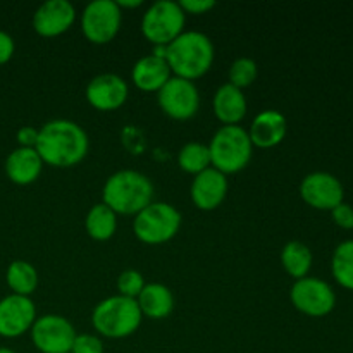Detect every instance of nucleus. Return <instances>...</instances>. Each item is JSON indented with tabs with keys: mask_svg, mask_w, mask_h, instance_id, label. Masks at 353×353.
Instances as JSON below:
<instances>
[{
	"mask_svg": "<svg viewBox=\"0 0 353 353\" xmlns=\"http://www.w3.org/2000/svg\"><path fill=\"white\" fill-rule=\"evenodd\" d=\"M90 138L78 123L69 119H54L45 123L38 131L34 150L43 164L57 169L78 165L86 157Z\"/></svg>",
	"mask_w": 353,
	"mask_h": 353,
	"instance_id": "f257e3e1",
	"label": "nucleus"
},
{
	"mask_svg": "<svg viewBox=\"0 0 353 353\" xmlns=\"http://www.w3.org/2000/svg\"><path fill=\"white\" fill-rule=\"evenodd\" d=\"M214 57L216 50L212 40L200 31H183L165 50V62L172 76L188 81L207 74L212 68Z\"/></svg>",
	"mask_w": 353,
	"mask_h": 353,
	"instance_id": "f03ea898",
	"label": "nucleus"
},
{
	"mask_svg": "<svg viewBox=\"0 0 353 353\" xmlns=\"http://www.w3.org/2000/svg\"><path fill=\"white\" fill-rule=\"evenodd\" d=\"M154 185L143 172L123 169L109 176L102 188V203L121 216H137L154 202Z\"/></svg>",
	"mask_w": 353,
	"mask_h": 353,
	"instance_id": "7ed1b4c3",
	"label": "nucleus"
},
{
	"mask_svg": "<svg viewBox=\"0 0 353 353\" xmlns=\"http://www.w3.org/2000/svg\"><path fill=\"white\" fill-rule=\"evenodd\" d=\"M143 316L134 299L114 295L97 303L92 312L93 330L103 338L121 340L134 334Z\"/></svg>",
	"mask_w": 353,
	"mask_h": 353,
	"instance_id": "20e7f679",
	"label": "nucleus"
},
{
	"mask_svg": "<svg viewBox=\"0 0 353 353\" xmlns=\"http://www.w3.org/2000/svg\"><path fill=\"white\" fill-rule=\"evenodd\" d=\"M212 168L223 174H236L252 161L254 145L243 126H221L207 145Z\"/></svg>",
	"mask_w": 353,
	"mask_h": 353,
	"instance_id": "39448f33",
	"label": "nucleus"
},
{
	"mask_svg": "<svg viewBox=\"0 0 353 353\" xmlns=\"http://www.w3.org/2000/svg\"><path fill=\"white\" fill-rule=\"evenodd\" d=\"M181 212L168 202H152L134 216V236L145 245H162L171 241L181 228Z\"/></svg>",
	"mask_w": 353,
	"mask_h": 353,
	"instance_id": "423d86ee",
	"label": "nucleus"
},
{
	"mask_svg": "<svg viewBox=\"0 0 353 353\" xmlns=\"http://www.w3.org/2000/svg\"><path fill=\"white\" fill-rule=\"evenodd\" d=\"M186 14L174 0L154 2L141 17V33L154 47H168L185 31Z\"/></svg>",
	"mask_w": 353,
	"mask_h": 353,
	"instance_id": "0eeeda50",
	"label": "nucleus"
},
{
	"mask_svg": "<svg viewBox=\"0 0 353 353\" xmlns=\"http://www.w3.org/2000/svg\"><path fill=\"white\" fill-rule=\"evenodd\" d=\"M290 300L300 314L316 319L330 316L336 307V293L333 286L314 276L296 279L290 290Z\"/></svg>",
	"mask_w": 353,
	"mask_h": 353,
	"instance_id": "6e6552de",
	"label": "nucleus"
},
{
	"mask_svg": "<svg viewBox=\"0 0 353 353\" xmlns=\"http://www.w3.org/2000/svg\"><path fill=\"white\" fill-rule=\"evenodd\" d=\"M123 23V10L116 0H93L83 9L81 30L93 45H105L117 37Z\"/></svg>",
	"mask_w": 353,
	"mask_h": 353,
	"instance_id": "1a4fd4ad",
	"label": "nucleus"
},
{
	"mask_svg": "<svg viewBox=\"0 0 353 353\" xmlns=\"http://www.w3.org/2000/svg\"><path fill=\"white\" fill-rule=\"evenodd\" d=\"M30 334L34 348L40 353H71L78 333L65 317L47 314L37 317Z\"/></svg>",
	"mask_w": 353,
	"mask_h": 353,
	"instance_id": "9d476101",
	"label": "nucleus"
},
{
	"mask_svg": "<svg viewBox=\"0 0 353 353\" xmlns=\"http://www.w3.org/2000/svg\"><path fill=\"white\" fill-rule=\"evenodd\" d=\"M157 102L162 112L171 119L188 121L199 112L200 93L193 81L171 76V79L157 92Z\"/></svg>",
	"mask_w": 353,
	"mask_h": 353,
	"instance_id": "9b49d317",
	"label": "nucleus"
},
{
	"mask_svg": "<svg viewBox=\"0 0 353 353\" xmlns=\"http://www.w3.org/2000/svg\"><path fill=\"white\" fill-rule=\"evenodd\" d=\"M300 196L316 210H331L345 202V188L340 179L326 171H314L300 183Z\"/></svg>",
	"mask_w": 353,
	"mask_h": 353,
	"instance_id": "f8f14e48",
	"label": "nucleus"
},
{
	"mask_svg": "<svg viewBox=\"0 0 353 353\" xmlns=\"http://www.w3.org/2000/svg\"><path fill=\"white\" fill-rule=\"evenodd\" d=\"M37 321V307L31 296L10 295L0 300V336L7 340L23 336Z\"/></svg>",
	"mask_w": 353,
	"mask_h": 353,
	"instance_id": "ddd939ff",
	"label": "nucleus"
},
{
	"mask_svg": "<svg viewBox=\"0 0 353 353\" xmlns=\"http://www.w3.org/2000/svg\"><path fill=\"white\" fill-rule=\"evenodd\" d=\"M86 102L100 112H112L123 107L130 97V86L121 76L103 72L90 79L85 90Z\"/></svg>",
	"mask_w": 353,
	"mask_h": 353,
	"instance_id": "4468645a",
	"label": "nucleus"
},
{
	"mask_svg": "<svg viewBox=\"0 0 353 353\" xmlns=\"http://www.w3.org/2000/svg\"><path fill=\"white\" fill-rule=\"evenodd\" d=\"M76 9L69 0H47L33 14V30L43 38H55L71 30Z\"/></svg>",
	"mask_w": 353,
	"mask_h": 353,
	"instance_id": "2eb2a0df",
	"label": "nucleus"
},
{
	"mask_svg": "<svg viewBox=\"0 0 353 353\" xmlns=\"http://www.w3.org/2000/svg\"><path fill=\"white\" fill-rule=\"evenodd\" d=\"M228 188H230V183H228L226 174L209 168L193 178L190 196L196 209L209 212V210H216L224 202Z\"/></svg>",
	"mask_w": 353,
	"mask_h": 353,
	"instance_id": "dca6fc26",
	"label": "nucleus"
},
{
	"mask_svg": "<svg viewBox=\"0 0 353 353\" xmlns=\"http://www.w3.org/2000/svg\"><path fill=\"white\" fill-rule=\"evenodd\" d=\"M247 131L254 147L268 150L278 147L285 140L288 133V121L279 110L265 109L254 117Z\"/></svg>",
	"mask_w": 353,
	"mask_h": 353,
	"instance_id": "f3484780",
	"label": "nucleus"
},
{
	"mask_svg": "<svg viewBox=\"0 0 353 353\" xmlns=\"http://www.w3.org/2000/svg\"><path fill=\"white\" fill-rule=\"evenodd\" d=\"M43 161L34 148L17 147L7 155L6 159V174L14 185L28 186L33 185L40 178L43 171Z\"/></svg>",
	"mask_w": 353,
	"mask_h": 353,
	"instance_id": "a211bd4d",
	"label": "nucleus"
},
{
	"mask_svg": "<svg viewBox=\"0 0 353 353\" xmlns=\"http://www.w3.org/2000/svg\"><path fill=\"white\" fill-rule=\"evenodd\" d=\"M247 109L248 103L243 90L236 88L230 83L219 86L217 92L214 93V116L223 123V126H236V124H240L247 116Z\"/></svg>",
	"mask_w": 353,
	"mask_h": 353,
	"instance_id": "6ab92c4d",
	"label": "nucleus"
},
{
	"mask_svg": "<svg viewBox=\"0 0 353 353\" xmlns=\"http://www.w3.org/2000/svg\"><path fill=\"white\" fill-rule=\"evenodd\" d=\"M171 76L172 72L165 59L155 57L152 54L138 59L131 69V79L141 92L157 93L171 79Z\"/></svg>",
	"mask_w": 353,
	"mask_h": 353,
	"instance_id": "aec40b11",
	"label": "nucleus"
},
{
	"mask_svg": "<svg viewBox=\"0 0 353 353\" xmlns=\"http://www.w3.org/2000/svg\"><path fill=\"white\" fill-rule=\"evenodd\" d=\"M141 316L148 319H165L174 310V295L171 290L162 283H147L137 299Z\"/></svg>",
	"mask_w": 353,
	"mask_h": 353,
	"instance_id": "412c9836",
	"label": "nucleus"
},
{
	"mask_svg": "<svg viewBox=\"0 0 353 353\" xmlns=\"http://www.w3.org/2000/svg\"><path fill=\"white\" fill-rule=\"evenodd\" d=\"M85 230L93 240H110L117 230V214L105 203H95L85 217Z\"/></svg>",
	"mask_w": 353,
	"mask_h": 353,
	"instance_id": "4be33fe9",
	"label": "nucleus"
},
{
	"mask_svg": "<svg viewBox=\"0 0 353 353\" xmlns=\"http://www.w3.org/2000/svg\"><path fill=\"white\" fill-rule=\"evenodd\" d=\"M314 255L312 250L302 241H288L281 250V265L293 279L307 278L312 269Z\"/></svg>",
	"mask_w": 353,
	"mask_h": 353,
	"instance_id": "5701e85b",
	"label": "nucleus"
},
{
	"mask_svg": "<svg viewBox=\"0 0 353 353\" xmlns=\"http://www.w3.org/2000/svg\"><path fill=\"white\" fill-rule=\"evenodd\" d=\"M6 281L14 295L31 296L38 288V271L31 262L14 261L7 268Z\"/></svg>",
	"mask_w": 353,
	"mask_h": 353,
	"instance_id": "b1692460",
	"label": "nucleus"
},
{
	"mask_svg": "<svg viewBox=\"0 0 353 353\" xmlns=\"http://www.w3.org/2000/svg\"><path fill=\"white\" fill-rule=\"evenodd\" d=\"M331 274L345 290L353 292V240H345L334 248L331 257Z\"/></svg>",
	"mask_w": 353,
	"mask_h": 353,
	"instance_id": "393cba45",
	"label": "nucleus"
},
{
	"mask_svg": "<svg viewBox=\"0 0 353 353\" xmlns=\"http://www.w3.org/2000/svg\"><path fill=\"white\" fill-rule=\"evenodd\" d=\"M178 164L183 171L193 176L212 168L209 147L203 143H199V141H190V143L183 145L178 154Z\"/></svg>",
	"mask_w": 353,
	"mask_h": 353,
	"instance_id": "a878e982",
	"label": "nucleus"
},
{
	"mask_svg": "<svg viewBox=\"0 0 353 353\" xmlns=\"http://www.w3.org/2000/svg\"><path fill=\"white\" fill-rule=\"evenodd\" d=\"M230 85L245 90L255 83L259 76V65L250 57H238L230 68Z\"/></svg>",
	"mask_w": 353,
	"mask_h": 353,
	"instance_id": "bb28decb",
	"label": "nucleus"
},
{
	"mask_svg": "<svg viewBox=\"0 0 353 353\" xmlns=\"http://www.w3.org/2000/svg\"><path fill=\"white\" fill-rule=\"evenodd\" d=\"M145 278L140 271H134V269H126L119 274L117 278V295L128 296V299H138V295L141 293V290L145 288Z\"/></svg>",
	"mask_w": 353,
	"mask_h": 353,
	"instance_id": "cd10ccee",
	"label": "nucleus"
},
{
	"mask_svg": "<svg viewBox=\"0 0 353 353\" xmlns=\"http://www.w3.org/2000/svg\"><path fill=\"white\" fill-rule=\"evenodd\" d=\"M103 352H105V347H103L102 338L90 333L76 334L74 343H72V348H71V353H103Z\"/></svg>",
	"mask_w": 353,
	"mask_h": 353,
	"instance_id": "c85d7f7f",
	"label": "nucleus"
},
{
	"mask_svg": "<svg viewBox=\"0 0 353 353\" xmlns=\"http://www.w3.org/2000/svg\"><path fill=\"white\" fill-rule=\"evenodd\" d=\"M331 219L341 230H353V207L350 203L341 202L340 205L331 210Z\"/></svg>",
	"mask_w": 353,
	"mask_h": 353,
	"instance_id": "c756f323",
	"label": "nucleus"
},
{
	"mask_svg": "<svg viewBox=\"0 0 353 353\" xmlns=\"http://www.w3.org/2000/svg\"><path fill=\"white\" fill-rule=\"evenodd\" d=\"M179 7L185 14H193V16H200V14H207L216 7L214 0H181Z\"/></svg>",
	"mask_w": 353,
	"mask_h": 353,
	"instance_id": "7c9ffc66",
	"label": "nucleus"
},
{
	"mask_svg": "<svg viewBox=\"0 0 353 353\" xmlns=\"http://www.w3.org/2000/svg\"><path fill=\"white\" fill-rule=\"evenodd\" d=\"M38 128L34 126H23L17 130L16 134V140L19 147L24 148H34L37 147V141H38Z\"/></svg>",
	"mask_w": 353,
	"mask_h": 353,
	"instance_id": "2f4dec72",
	"label": "nucleus"
},
{
	"mask_svg": "<svg viewBox=\"0 0 353 353\" xmlns=\"http://www.w3.org/2000/svg\"><path fill=\"white\" fill-rule=\"evenodd\" d=\"M16 52V41L9 33L0 30V65L7 64L14 57Z\"/></svg>",
	"mask_w": 353,
	"mask_h": 353,
	"instance_id": "473e14b6",
	"label": "nucleus"
},
{
	"mask_svg": "<svg viewBox=\"0 0 353 353\" xmlns=\"http://www.w3.org/2000/svg\"><path fill=\"white\" fill-rule=\"evenodd\" d=\"M119 9H137V7L143 6V0H116Z\"/></svg>",
	"mask_w": 353,
	"mask_h": 353,
	"instance_id": "72a5a7b5",
	"label": "nucleus"
},
{
	"mask_svg": "<svg viewBox=\"0 0 353 353\" xmlns=\"http://www.w3.org/2000/svg\"><path fill=\"white\" fill-rule=\"evenodd\" d=\"M0 353H16V352L10 350V348H7V347H0Z\"/></svg>",
	"mask_w": 353,
	"mask_h": 353,
	"instance_id": "f704fd0d",
	"label": "nucleus"
}]
</instances>
